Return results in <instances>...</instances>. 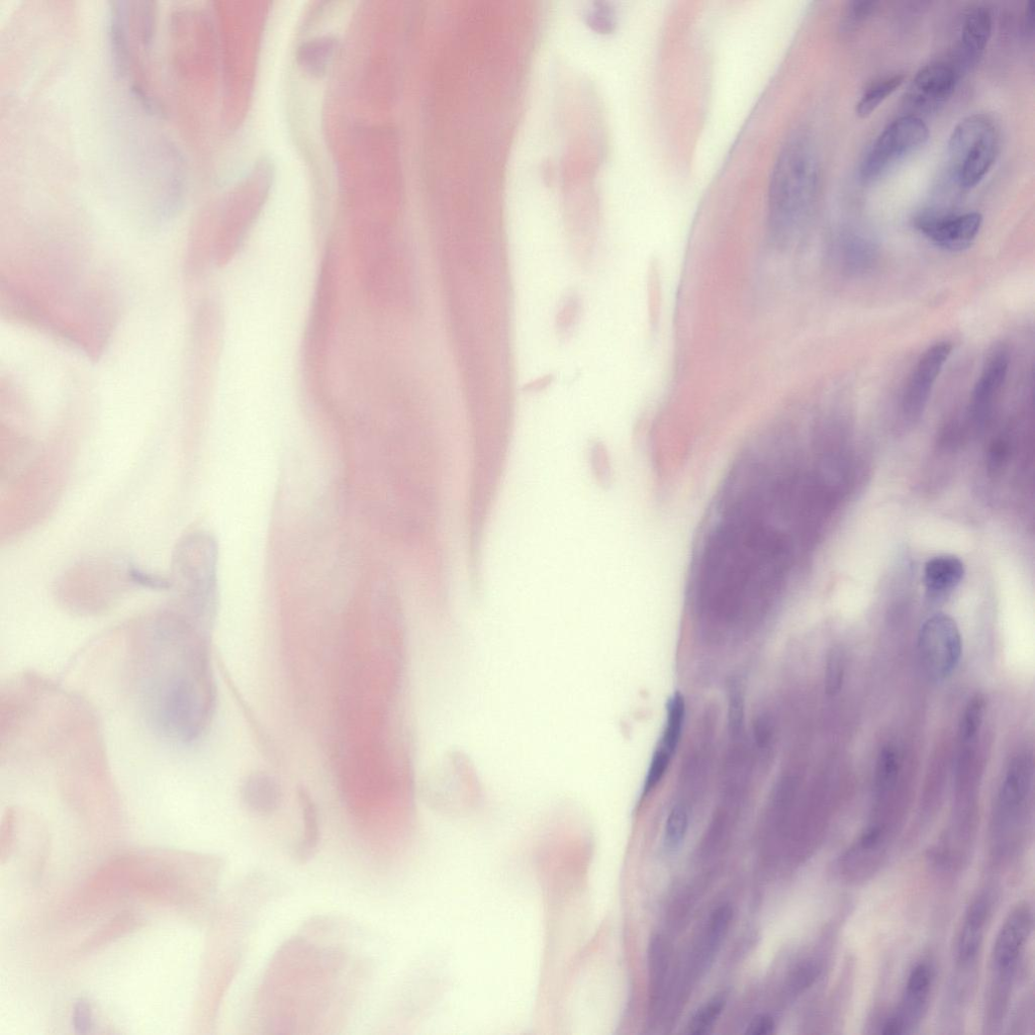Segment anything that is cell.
Instances as JSON below:
<instances>
[{
  "instance_id": "30bf717a",
  "label": "cell",
  "mask_w": 1035,
  "mask_h": 1035,
  "mask_svg": "<svg viewBox=\"0 0 1035 1035\" xmlns=\"http://www.w3.org/2000/svg\"><path fill=\"white\" fill-rule=\"evenodd\" d=\"M932 983V968L926 963L916 965L908 977L900 1005L887 1020L883 1033H908L920 1023L928 1007Z\"/></svg>"
},
{
  "instance_id": "7a4b0ae2",
  "label": "cell",
  "mask_w": 1035,
  "mask_h": 1035,
  "mask_svg": "<svg viewBox=\"0 0 1035 1035\" xmlns=\"http://www.w3.org/2000/svg\"><path fill=\"white\" fill-rule=\"evenodd\" d=\"M820 168L816 151L803 135L791 137L774 163L768 193L770 233L785 243L801 226L817 196Z\"/></svg>"
},
{
  "instance_id": "cb8c5ba5",
  "label": "cell",
  "mask_w": 1035,
  "mask_h": 1035,
  "mask_svg": "<svg viewBox=\"0 0 1035 1035\" xmlns=\"http://www.w3.org/2000/svg\"><path fill=\"white\" fill-rule=\"evenodd\" d=\"M878 5L875 2L850 3L841 22L842 32L850 33L859 29L862 24L867 22L876 13Z\"/></svg>"
},
{
  "instance_id": "1f68e13d",
  "label": "cell",
  "mask_w": 1035,
  "mask_h": 1035,
  "mask_svg": "<svg viewBox=\"0 0 1035 1035\" xmlns=\"http://www.w3.org/2000/svg\"><path fill=\"white\" fill-rule=\"evenodd\" d=\"M1034 16H1035V4L1033 2L1028 3L1024 13V27L1026 33L1032 34L1034 30Z\"/></svg>"
},
{
  "instance_id": "9c48e42d",
  "label": "cell",
  "mask_w": 1035,
  "mask_h": 1035,
  "mask_svg": "<svg viewBox=\"0 0 1035 1035\" xmlns=\"http://www.w3.org/2000/svg\"><path fill=\"white\" fill-rule=\"evenodd\" d=\"M961 70L954 63L935 62L921 68L907 92L908 102L919 110L944 105L955 92Z\"/></svg>"
},
{
  "instance_id": "8992f818",
  "label": "cell",
  "mask_w": 1035,
  "mask_h": 1035,
  "mask_svg": "<svg viewBox=\"0 0 1035 1035\" xmlns=\"http://www.w3.org/2000/svg\"><path fill=\"white\" fill-rule=\"evenodd\" d=\"M1033 929V913L1028 905L1015 908L1003 923L992 954L993 971L999 997H1005L1020 957Z\"/></svg>"
},
{
  "instance_id": "603a6c76",
  "label": "cell",
  "mask_w": 1035,
  "mask_h": 1035,
  "mask_svg": "<svg viewBox=\"0 0 1035 1035\" xmlns=\"http://www.w3.org/2000/svg\"><path fill=\"white\" fill-rule=\"evenodd\" d=\"M723 997H715L697 1011L688 1024L691 1034H705L714 1026L725 1007Z\"/></svg>"
},
{
  "instance_id": "d4e9b609",
  "label": "cell",
  "mask_w": 1035,
  "mask_h": 1035,
  "mask_svg": "<svg viewBox=\"0 0 1035 1035\" xmlns=\"http://www.w3.org/2000/svg\"><path fill=\"white\" fill-rule=\"evenodd\" d=\"M672 758L673 757L670 756L668 752L660 747L655 749L647 771L643 787V796H647L657 787L658 784L662 782L670 767Z\"/></svg>"
},
{
  "instance_id": "f546056e",
  "label": "cell",
  "mask_w": 1035,
  "mask_h": 1035,
  "mask_svg": "<svg viewBox=\"0 0 1035 1035\" xmlns=\"http://www.w3.org/2000/svg\"><path fill=\"white\" fill-rule=\"evenodd\" d=\"M898 758L892 747H886L881 754L878 765V782L882 787L889 786L898 771Z\"/></svg>"
},
{
  "instance_id": "3957f363",
  "label": "cell",
  "mask_w": 1035,
  "mask_h": 1035,
  "mask_svg": "<svg viewBox=\"0 0 1035 1035\" xmlns=\"http://www.w3.org/2000/svg\"><path fill=\"white\" fill-rule=\"evenodd\" d=\"M951 175L963 190L976 187L994 166L999 132L989 117L972 115L954 129L949 140Z\"/></svg>"
},
{
  "instance_id": "d6986e66",
  "label": "cell",
  "mask_w": 1035,
  "mask_h": 1035,
  "mask_svg": "<svg viewBox=\"0 0 1035 1035\" xmlns=\"http://www.w3.org/2000/svg\"><path fill=\"white\" fill-rule=\"evenodd\" d=\"M686 718V702L680 692H676L667 704V722L661 738V749L674 756L681 741Z\"/></svg>"
},
{
  "instance_id": "7402d4cb",
  "label": "cell",
  "mask_w": 1035,
  "mask_h": 1035,
  "mask_svg": "<svg viewBox=\"0 0 1035 1035\" xmlns=\"http://www.w3.org/2000/svg\"><path fill=\"white\" fill-rule=\"evenodd\" d=\"M689 829V813L683 804L674 806L665 825V844L668 849L680 848Z\"/></svg>"
},
{
  "instance_id": "e0dca14e",
  "label": "cell",
  "mask_w": 1035,
  "mask_h": 1035,
  "mask_svg": "<svg viewBox=\"0 0 1035 1035\" xmlns=\"http://www.w3.org/2000/svg\"><path fill=\"white\" fill-rule=\"evenodd\" d=\"M243 800L256 814L270 815L277 810L281 792L277 782L263 773L250 775L242 788Z\"/></svg>"
},
{
  "instance_id": "5b68a950",
  "label": "cell",
  "mask_w": 1035,
  "mask_h": 1035,
  "mask_svg": "<svg viewBox=\"0 0 1035 1035\" xmlns=\"http://www.w3.org/2000/svg\"><path fill=\"white\" fill-rule=\"evenodd\" d=\"M963 651L961 632L948 615L929 618L918 635V652L925 674L935 682L949 678L960 664Z\"/></svg>"
},
{
  "instance_id": "484cf974",
  "label": "cell",
  "mask_w": 1035,
  "mask_h": 1035,
  "mask_svg": "<svg viewBox=\"0 0 1035 1035\" xmlns=\"http://www.w3.org/2000/svg\"><path fill=\"white\" fill-rule=\"evenodd\" d=\"M745 701L739 685L733 683L728 692V727L733 736L741 733L744 725Z\"/></svg>"
},
{
  "instance_id": "f1b7e54d",
  "label": "cell",
  "mask_w": 1035,
  "mask_h": 1035,
  "mask_svg": "<svg viewBox=\"0 0 1035 1035\" xmlns=\"http://www.w3.org/2000/svg\"><path fill=\"white\" fill-rule=\"evenodd\" d=\"M588 455L595 479L599 484L607 485L610 479V466L606 449L601 443L594 442L589 448Z\"/></svg>"
},
{
  "instance_id": "ac0fdd59",
  "label": "cell",
  "mask_w": 1035,
  "mask_h": 1035,
  "mask_svg": "<svg viewBox=\"0 0 1035 1035\" xmlns=\"http://www.w3.org/2000/svg\"><path fill=\"white\" fill-rule=\"evenodd\" d=\"M300 803L303 814V832L295 853L298 860L306 862L315 855L318 849L320 827L317 808L309 793L304 789L300 791Z\"/></svg>"
},
{
  "instance_id": "7c38bea8",
  "label": "cell",
  "mask_w": 1035,
  "mask_h": 1035,
  "mask_svg": "<svg viewBox=\"0 0 1035 1035\" xmlns=\"http://www.w3.org/2000/svg\"><path fill=\"white\" fill-rule=\"evenodd\" d=\"M992 15L984 7L971 9L963 19L958 60L954 63L960 70L975 65L983 56L992 36Z\"/></svg>"
},
{
  "instance_id": "9a60e30c",
  "label": "cell",
  "mask_w": 1035,
  "mask_h": 1035,
  "mask_svg": "<svg viewBox=\"0 0 1035 1035\" xmlns=\"http://www.w3.org/2000/svg\"><path fill=\"white\" fill-rule=\"evenodd\" d=\"M965 576L962 560L953 555L930 559L924 569V583L933 595H942L957 588Z\"/></svg>"
},
{
  "instance_id": "ba28073f",
  "label": "cell",
  "mask_w": 1035,
  "mask_h": 1035,
  "mask_svg": "<svg viewBox=\"0 0 1035 1035\" xmlns=\"http://www.w3.org/2000/svg\"><path fill=\"white\" fill-rule=\"evenodd\" d=\"M983 217L980 213L936 215L917 218L916 228L935 246L951 252L970 248L980 233Z\"/></svg>"
},
{
  "instance_id": "4316f807",
  "label": "cell",
  "mask_w": 1035,
  "mask_h": 1035,
  "mask_svg": "<svg viewBox=\"0 0 1035 1035\" xmlns=\"http://www.w3.org/2000/svg\"><path fill=\"white\" fill-rule=\"evenodd\" d=\"M985 700L981 696L974 697L968 704L961 722V734L966 741L973 739L978 733L984 718Z\"/></svg>"
},
{
  "instance_id": "83f0119b",
  "label": "cell",
  "mask_w": 1035,
  "mask_h": 1035,
  "mask_svg": "<svg viewBox=\"0 0 1035 1035\" xmlns=\"http://www.w3.org/2000/svg\"><path fill=\"white\" fill-rule=\"evenodd\" d=\"M844 675V663L843 657L838 649H833L829 656L826 666V680L825 689L828 695L837 694L843 683Z\"/></svg>"
},
{
  "instance_id": "4fadbf2b",
  "label": "cell",
  "mask_w": 1035,
  "mask_h": 1035,
  "mask_svg": "<svg viewBox=\"0 0 1035 1035\" xmlns=\"http://www.w3.org/2000/svg\"><path fill=\"white\" fill-rule=\"evenodd\" d=\"M990 912L991 903L987 896H980L970 906L957 946V958L962 966H969L977 959Z\"/></svg>"
},
{
  "instance_id": "ffe728a7",
  "label": "cell",
  "mask_w": 1035,
  "mask_h": 1035,
  "mask_svg": "<svg viewBox=\"0 0 1035 1035\" xmlns=\"http://www.w3.org/2000/svg\"><path fill=\"white\" fill-rule=\"evenodd\" d=\"M905 75L896 74L884 78L871 85L857 104L856 113L862 118H869L875 111L902 86Z\"/></svg>"
},
{
  "instance_id": "2e32d148",
  "label": "cell",
  "mask_w": 1035,
  "mask_h": 1035,
  "mask_svg": "<svg viewBox=\"0 0 1035 1035\" xmlns=\"http://www.w3.org/2000/svg\"><path fill=\"white\" fill-rule=\"evenodd\" d=\"M670 950L666 940L654 936L649 946V997L652 1011L660 1010L667 990L670 971Z\"/></svg>"
},
{
  "instance_id": "6da1fadb",
  "label": "cell",
  "mask_w": 1035,
  "mask_h": 1035,
  "mask_svg": "<svg viewBox=\"0 0 1035 1035\" xmlns=\"http://www.w3.org/2000/svg\"><path fill=\"white\" fill-rule=\"evenodd\" d=\"M213 621L163 612L135 626L130 655L135 686L154 725L183 741L196 739L214 706L209 663Z\"/></svg>"
},
{
  "instance_id": "5bb4252c",
  "label": "cell",
  "mask_w": 1035,
  "mask_h": 1035,
  "mask_svg": "<svg viewBox=\"0 0 1035 1035\" xmlns=\"http://www.w3.org/2000/svg\"><path fill=\"white\" fill-rule=\"evenodd\" d=\"M1031 775L1032 763L1026 757L1018 758L1010 766L1000 797V827L1012 821L1024 802Z\"/></svg>"
},
{
  "instance_id": "8fae6325",
  "label": "cell",
  "mask_w": 1035,
  "mask_h": 1035,
  "mask_svg": "<svg viewBox=\"0 0 1035 1035\" xmlns=\"http://www.w3.org/2000/svg\"><path fill=\"white\" fill-rule=\"evenodd\" d=\"M1010 366L1009 351L997 347L988 356L972 395V413L978 421L984 420L1005 385Z\"/></svg>"
},
{
  "instance_id": "4dcf8cb0",
  "label": "cell",
  "mask_w": 1035,
  "mask_h": 1035,
  "mask_svg": "<svg viewBox=\"0 0 1035 1035\" xmlns=\"http://www.w3.org/2000/svg\"><path fill=\"white\" fill-rule=\"evenodd\" d=\"M775 1020L769 1015H759L752 1019L746 1033L751 1035H769L775 1032Z\"/></svg>"
},
{
  "instance_id": "52a82bcc",
  "label": "cell",
  "mask_w": 1035,
  "mask_h": 1035,
  "mask_svg": "<svg viewBox=\"0 0 1035 1035\" xmlns=\"http://www.w3.org/2000/svg\"><path fill=\"white\" fill-rule=\"evenodd\" d=\"M950 342H938L929 347L918 360L904 390L902 408L910 421L918 420L927 404L932 389L952 354Z\"/></svg>"
},
{
  "instance_id": "277c9868",
  "label": "cell",
  "mask_w": 1035,
  "mask_h": 1035,
  "mask_svg": "<svg viewBox=\"0 0 1035 1035\" xmlns=\"http://www.w3.org/2000/svg\"><path fill=\"white\" fill-rule=\"evenodd\" d=\"M927 125L917 116H904L889 124L865 154L860 174L865 181L883 175L898 161L918 151L929 139Z\"/></svg>"
},
{
  "instance_id": "44dd1931",
  "label": "cell",
  "mask_w": 1035,
  "mask_h": 1035,
  "mask_svg": "<svg viewBox=\"0 0 1035 1035\" xmlns=\"http://www.w3.org/2000/svg\"><path fill=\"white\" fill-rule=\"evenodd\" d=\"M733 918L730 906L719 907L712 915L708 927L706 960L711 961L726 936Z\"/></svg>"
}]
</instances>
